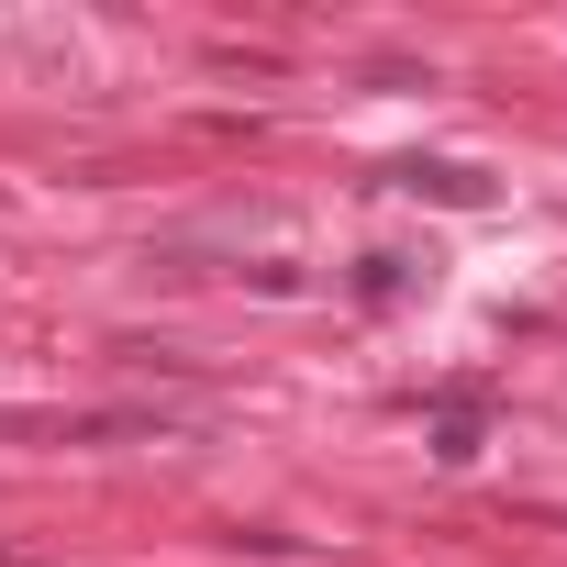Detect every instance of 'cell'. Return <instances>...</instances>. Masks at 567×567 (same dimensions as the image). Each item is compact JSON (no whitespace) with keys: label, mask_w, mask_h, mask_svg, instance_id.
<instances>
[{"label":"cell","mask_w":567,"mask_h":567,"mask_svg":"<svg viewBox=\"0 0 567 567\" xmlns=\"http://www.w3.org/2000/svg\"><path fill=\"white\" fill-rule=\"evenodd\" d=\"M390 189H434V200H456V212H478V200H489V178H478V167H456V156H412V167H390Z\"/></svg>","instance_id":"cell-1"},{"label":"cell","mask_w":567,"mask_h":567,"mask_svg":"<svg viewBox=\"0 0 567 567\" xmlns=\"http://www.w3.org/2000/svg\"><path fill=\"white\" fill-rule=\"evenodd\" d=\"M478 412H489L478 390H434V456H445V467L478 456Z\"/></svg>","instance_id":"cell-2"},{"label":"cell","mask_w":567,"mask_h":567,"mask_svg":"<svg viewBox=\"0 0 567 567\" xmlns=\"http://www.w3.org/2000/svg\"><path fill=\"white\" fill-rule=\"evenodd\" d=\"M412 278H423L412 256H368V267H357V301H401V290H412Z\"/></svg>","instance_id":"cell-3"}]
</instances>
